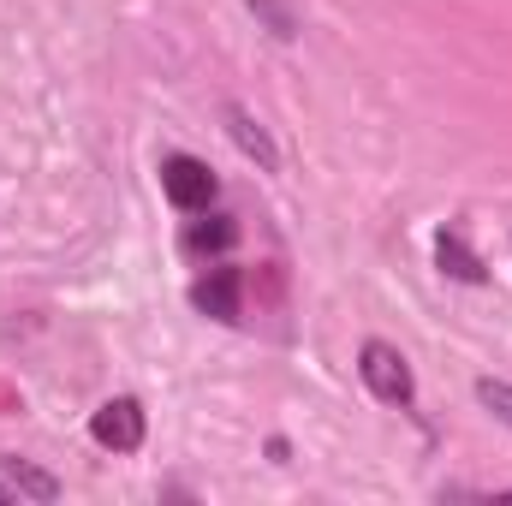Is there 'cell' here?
I'll return each instance as SVG.
<instances>
[{"label": "cell", "instance_id": "obj_1", "mask_svg": "<svg viewBox=\"0 0 512 506\" xmlns=\"http://www.w3.org/2000/svg\"><path fill=\"white\" fill-rule=\"evenodd\" d=\"M161 191H167L173 209L203 215V209L221 197V179H215V167L197 161V155H161Z\"/></svg>", "mask_w": 512, "mask_h": 506}, {"label": "cell", "instance_id": "obj_2", "mask_svg": "<svg viewBox=\"0 0 512 506\" xmlns=\"http://www.w3.org/2000/svg\"><path fill=\"white\" fill-rule=\"evenodd\" d=\"M358 376H364V387H370L382 405H411V393H417V376H411L405 352L387 346V340H364V352H358Z\"/></svg>", "mask_w": 512, "mask_h": 506}, {"label": "cell", "instance_id": "obj_9", "mask_svg": "<svg viewBox=\"0 0 512 506\" xmlns=\"http://www.w3.org/2000/svg\"><path fill=\"white\" fill-rule=\"evenodd\" d=\"M245 6L268 24V36H280V42H292V36H298V12H292L286 0H245Z\"/></svg>", "mask_w": 512, "mask_h": 506}, {"label": "cell", "instance_id": "obj_4", "mask_svg": "<svg viewBox=\"0 0 512 506\" xmlns=\"http://www.w3.org/2000/svg\"><path fill=\"white\" fill-rule=\"evenodd\" d=\"M143 429H149V423H143V405H137V399H108V405L90 417V435H96L108 453H137V447H143Z\"/></svg>", "mask_w": 512, "mask_h": 506}, {"label": "cell", "instance_id": "obj_7", "mask_svg": "<svg viewBox=\"0 0 512 506\" xmlns=\"http://www.w3.org/2000/svg\"><path fill=\"white\" fill-rule=\"evenodd\" d=\"M191 256H221L239 245V221H227V215H209V221H191L185 227V239H179Z\"/></svg>", "mask_w": 512, "mask_h": 506}, {"label": "cell", "instance_id": "obj_5", "mask_svg": "<svg viewBox=\"0 0 512 506\" xmlns=\"http://www.w3.org/2000/svg\"><path fill=\"white\" fill-rule=\"evenodd\" d=\"M221 120H227V137H233V143L256 161V173H280V149H274L268 126L256 120L245 102H227V108H221Z\"/></svg>", "mask_w": 512, "mask_h": 506}, {"label": "cell", "instance_id": "obj_6", "mask_svg": "<svg viewBox=\"0 0 512 506\" xmlns=\"http://www.w3.org/2000/svg\"><path fill=\"white\" fill-rule=\"evenodd\" d=\"M435 262H441V274H447V280H465V286H477V280L489 274V268H483V256L465 245V233H459V227H447V233L435 239Z\"/></svg>", "mask_w": 512, "mask_h": 506}, {"label": "cell", "instance_id": "obj_11", "mask_svg": "<svg viewBox=\"0 0 512 506\" xmlns=\"http://www.w3.org/2000/svg\"><path fill=\"white\" fill-rule=\"evenodd\" d=\"M18 501V489H12V483H6V471H0V506H12Z\"/></svg>", "mask_w": 512, "mask_h": 506}, {"label": "cell", "instance_id": "obj_3", "mask_svg": "<svg viewBox=\"0 0 512 506\" xmlns=\"http://www.w3.org/2000/svg\"><path fill=\"white\" fill-rule=\"evenodd\" d=\"M191 304H197V316H209V322H239V316H245V274H239V268H209V274L191 286Z\"/></svg>", "mask_w": 512, "mask_h": 506}, {"label": "cell", "instance_id": "obj_10", "mask_svg": "<svg viewBox=\"0 0 512 506\" xmlns=\"http://www.w3.org/2000/svg\"><path fill=\"white\" fill-rule=\"evenodd\" d=\"M477 399H483V411H495V423H507V429H512V381L483 376V381H477Z\"/></svg>", "mask_w": 512, "mask_h": 506}, {"label": "cell", "instance_id": "obj_8", "mask_svg": "<svg viewBox=\"0 0 512 506\" xmlns=\"http://www.w3.org/2000/svg\"><path fill=\"white\" fill-rule=\"evenodd\" d=\"M0 471H6V483H12L18 495H30V501H60V483H54L48 471H36L30 459H12V453H0Z\"/></svg>", "mask_w": 512, "mask_h": 506}]
</instances>
